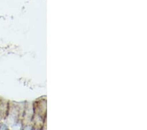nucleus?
<instances>
[{
	"mask_svg": "<svg viewBox=\"0 0 147 130\" xmlns=\"http://www.w3.org/2000/svg\"><path fill=\"white\" fill-rule=\"evenodd\" d=\"M8 103L0 98V118H5L8 112Z\"/></svg>",
	"mask_w": 147,
	"mask_h": 130,
	"instance_id": "nucleus-1",
	"label": "nucleus"
}]
</instances>
